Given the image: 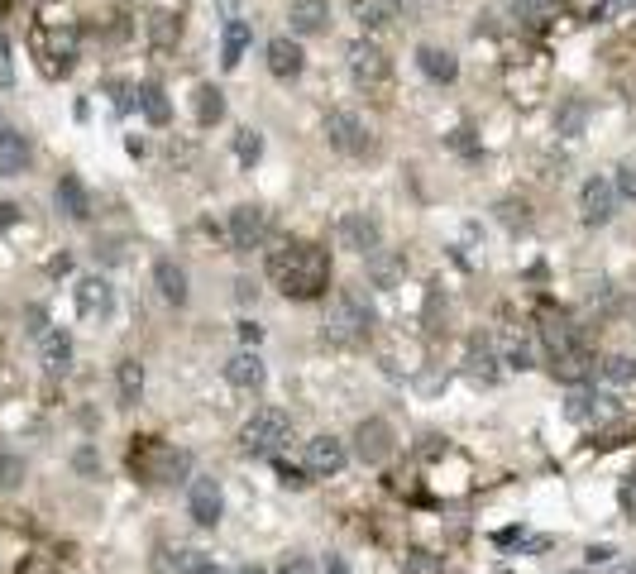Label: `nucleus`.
I'll list each match as a JSON object with an SVG mask.
<instances>
[{
  "instance_id": "nucleus-1",
  "label": "nucleus",
  "mask_w": 636,
  "mask_h": 574,
  "mask_svg": "<svg viewBox=\"0 0 636 574\" xmlns=\"http://www.w3.org/2000/svg\"><path fill=\"white\" fill-rule=\"evenodd\" d=\"M268 273L292 302H316L330 287V254L311 240H292L268 254Z\"/></svg>"
},
{
  "instance_id": "nucleus-2",
  "label": "nucleus",
  "mask_w": 636,
  "mask_h": 574,
  "mask_svg": "<svg viewBox=\"0 0 636 574\" xmlns=\"http://www.w3.org/2000/svg\"><path fill=\"white\" fill-rule=\"evenodd\" d=\"M130 469H134L139 484H177V479L192 469V455L154 441V436H139L130 450Z\"/></svg>"
},
{
  "instance_id": "nucleus-3",
  "label": "nucleus",
  "mask_w": 636,
  "mask_h": 574,
  "mask_svg": "<svg viewBox=\"0 0 636 574\" xmlns=\"http://www.w3.org/2000/svg\"><path fill=\"white\" fill-rule=\"evenodd\" d=\"M369 331H373V307L354 287H340L326 307V335L335 345H359V340H369Z\"/></svg>"
},
{
  "instance_id": "nucleus-4",
  "label": "nucleus",
  "mask_w": 636,
  "mask_h": 574,
  "mask_svg": "<svg viewBox=\"0 0 636 574\" xmlns=\"http://www.w3.org/2000/svg\"><path fill=\"white\" fill-rule=\"evenodd\" d=\"M287 436H292V421H287L283 407H259L254 417L244 421L240 445L249 455H278L287 445Z\"/></svg>"
},
{
  "instance_id": "nucleus-5",
  "label": "nucleus",
  "mask_w": 636,
  "mask_h": 574,
  "mask_svg": "<svg viewBox=\"0 0 636 574\" xmlns=\"http://www.w3.org/2000/svg\"><path fill=\"white\" fill-rule=\"evenodd\" d=\"M388 77H393L388 53L378 44H369V39H359V44L350 48V82L364 91H378V87H388Z\"/></svg>"
},
{
  "instance_id": "nucleus-6",
  "label": "nucleus",
  "mask_w": 636,
  "mask_h": 574,
  "mask_svg": "<svg viewBox=\"0 0 636 574\" xmlns=\"http://www.w3.org/2000/svg\"><path fill=\"white\" fill-rule=\"evenodd\" d=\"M34 48H39V67H44L48 77H63L77 63V29H48V34L39 29Z\"/></svg>"
},
{
  "instance_id": "nucleus-7",
  "label": "nucleus",
  "mask_w": 636,
  "mask_h": 574,
  "mask_svg": "<svg viewBox=\"0 0 636 574\" xmlns=\"http://www.w3.org/2000/svg\"><path fill=\"white\" fill-rule=\"evenodd\" d=\"M345 464H350V445L340 436H311L307 450H302V469L311 479H335Z\"/></svg>"
},
{
  "instance_id": "nucleus-8",
  "label": "nucleus",
  "mask_w": 636,
  "mask_h": 574,
  "mask_svg": "<svg viewBox=\"0 0 636 574\" xmlns=\"http://www.w3.org/2000/svg\"><path fill=\"white\" fill-rule=\"evenodd\" d=\"M326 139H330V149H340V154H369L373 149V134L369 125L359 120L354 111H330L326 115Z\"/></svg>"
},
{
  "instance_id": "nucleus-9",
  "label": "nucleus",
  "mask_w": 636,
  "mask_h": 574,
  "mask_svg": "<svg viewBox=\"0 0 636 574\" xmlns=\"http://www.w3.org/2000/svg\"><path fill=\"white\" fill-rule=\"evenodd\" d=\"M393 450H397V436L383 417H369V421L354 426V455H359L364 464H388L393 460Z\"/></svg>"
},
{
  "instance_id": "nucleus-10",
  "label": "nucleus",
  "mask_w": 636,
  "mask_h": 574,
  "mask_svg": "<svg viewBox=\"0 0 636 574\" xmlns=\"http://www.w3.org/2000/svg\"><path fill=\"white\" fill-rule=\"evenodd\" d=\"M225 230H230V244H235L240 254H249V249H259L268 235V211L254 206V201H244V206L230 211V225H225Z\"/></svg>"
},
{
  "instance_id": "nucleus-11",
  "label": "nucleus",
  "mask_w": 636,
  "mask_h": 574,
  "mask_svg": "<svg viewBox=\"0 0 636 574\" xmlns=\"http://www.w3.org/2000/svg\"><path fill=\"white\" fill-rule=\"evenodd\" d=\"M340 244L345 249H354V254H378L383 249V225H378V216L373 211H350L345 221H340Z\"/></svg>"
},
{
  "instance_id": "nucleus-12",
  "label": "nucleus",
  "mask_w": 636,
  "mask_h": 574,
  "mask_svg": "<svg viewBox=\"0 0 636 574\" xmlns=\"http://www.w3.org/2000/svg\"><path fill=\"white\" fill-rule=\"evenodd\" d=\"M187 512H192V522H197V527H216V522H220V512H225V493H220V484L211 479V474L192 479V488H187Z\"/></svg>"
},
{
  "instance_id": "nucleus-13",
  "label": "nucleus",
  "mask_w": 636,
  "mask_h": 574,
  "mask_svg": "<svg viewBox=\"0 0 636 574\" xmlns=\"http://www.w3.org/2000/svg\"><path fill=\"white\" fill-rule=\"evenodd\" d=\"M613 211H617V187L608 177H589L584 192H579V216H584V225H608Z\"/></svg>"
},
{
  "instance_id": "nucleus-14",
  "label": "nucleus",
  "mask_w": 636,
  "mask_h": 574,
  "mask_svg": "<svg viewBox=\"0 0 636 574\" xmlns=\"http://www.w3.org/2000/svg\"><path fill=\"white\" fill-rule=\"evenodd\" d=\"M541 340H546L550 359H560V354H570L584 345V340H579V326H574L565 311H546V316H541Z\"/></svg>"
},
{
  "instance_id": "nucleus-15",
  "label": "nucleus",
  "mask_w": 636,
  "mask_h": 574,
  "mask_svg": "<svg viewBox=\"0 0 636 574\" xmlns=\"http://www.w3.org/2000/svg\"><path fill=\"white\" fill-rule=\"evenodd\" d=\"M77 311L87 316V321H106L110 311H115V287L106 283V278H82L77 283Z\"/></svg>"
},
{
  "instance_id": "nucleus-16",
  "label": "nucleus",
  "mask_w": 636,
  "mask_h": 574,
  "mask_svg": "<svg viewBox=\"0 0 636 574\" xmlns=\"http://www.w3.org/2000/svg\"><path fill=\"white\" fill-rule=\"evenodd\" d=\"M264 378H268V369H264V359H259V354L240 350V354H230V359H225V383H230V388L259 393V388H264Z\"/></svg>"
},
{
  "instance_id": "nucleus-17",
  "label": "nucleus",
  "mask_w": 636,
  "mask_h": 574,
  "mask_svg": "<svg viewBox=\"0 0 636 574\" xmlns=\"http://www.w3.org/2000/svg\"><path fill=\"white\" fill-rule=\"evenodd\" d=\"M287 20H292V34L316 39V34H326L330 29V0H292Z\"/></svg>"
},
{
  "instance_id": "nucleus-18",
  "label": "nucleus",
  "mask_w": 636,
  "mask_h": 574,
  "mask_svg": "<svg viewBox=\"0 0 636 574\" xmlns=\"http://www.w3.org/2000/svg\"><path fill=\"white\" fill-rule=\"evenodd\" d=\"M53 201H58V211H63L67 221H87V216H91L87 187H82V177H72V173L58 177V187H53Z\"/></svg>"
},
{
  "instance_id": "nucleus-19",
  "label": "nucleus",
  "mask_w": 636,
  "mask_h": 574,
  "mask_svg": "<svg viewBox=\"0 0 636 574\" xmlns=\"http://www.w3.org/2000/svg\"><path fill=\"white\" fill-rule=\"evenodd\" d=\"M417 67L431 77V82H455V77H460V58H455L450 48H436V44L417 48Z\"/></svg>"
},
{
  "instance_id": "nucleus-20",
  "label": "nucleus",
  "mask_w": 636,
  "mask_h": 574,
  "mask_svg": "<svg viewBox=\"0 0 636 574\" xmlns=\"http://www.w3.org/2000/svg\"><path fill=\"white\" fill-rule=\"evenodd\" d=\"M29 168V139L10 125H0V177H15Z\"/></svg>"
},
{
  "instance_id": "nucleus-21",
  "label": "nucleus",
  "mask_w": 636,
  "mask_h": 574,
  "mask_svg": "<svg viewBox=\"0 0 636 574\" xmlns=\"http://www.w3.org/2000/svg\"><path fill=\"white\" fill-rule=\"evenodd\" d=\"M268 72H273V77H283V82H292V77H297V72H302V48L292 44V39H268Z\"/></svg>"
},
{
  "instance_id": "nucleus-22",
  "label": "nucleus",
  "mask_w": 636,
  "mask_h": 574,
  "mask_svg": "<svg viewBox=\"0 0 636 574\" xmlns=\"http://www.w3.org/2000/svg\"><path fill=\"white\" fill-rule=\"evenodd\" d=\"M154 283H158V292H163V302H173V307L187 302V273H182L177 259H158V264H154Z\"/></svg>"
},
{
  "instance_id": "nucleus-23",
  "label": "nucleus",
  "mask_w": 636,
  "mask_h": 574,
  "mask_svg": "<svg viewBox=\"0 0 636 574\" xmlns=\"http://www.w3.org/2000/svg\"><path fill=\"white\" fill-rule=\"evenodd\" d=\"M39 354H44L48 374H67V364H72V335H67V331L39 335Z\"/></svg>"
},
{
  "instance_id": "nucleus-24",
  "label": "nucleus",
  "mask_w": 636,
  "mask_h": 574,
  "mask_svg": "<svg viewBox=\"0 0 636 574\" xmlns=\"http://www.w3.org/2000/svg\"><path fill=\"white\" fill-rule=\"evenodd\" d=\"M593 106L584 101V96H570V101H560V111H555V130L565 134V139H579L584 134V125H589Z\"/></svg>"
},
{
  "instance_id": "nucleus-25",
  "label": "nucleus",
  "mask_w": 636,
  "mask_h": 574,
  "mask_svg": "<svg viewBox=\"0 0 636 574\" xmlns=\"http://www.w3.org/2000/svg\"><path fill=\"white\" fill-rule=\"evenodd\" d=\"M115 388H120V402L134 407L139 393H144V364H139V359H120V364H115Z\"/></svg>"
},
{
  "instance_id": "nucleus-26",
  "label": "nucleus",
  "mask_w": 636,
  "mask_h": 574,
  "mask_svg": "<svg viewBox=\"0 0 636 574\" xmlns=\"http://www.w3.org/2000/svg\"><path fill=\"white\" fill-rule=\"evenodd\" d=\"M464 369H469V378H479V383H493L498 378V354H493V345L488 340H474L469 345V359H464Z\"/></svg>"
},
{
  "instance_id": "nucleus-27",
  "label": "nucleus",
  "mask_w": 636,
  "mask_h": 574,
  "mask_svg": "<svg viewBox=\"0 0 636 574\" xmlns=\"http://www.w3.org/2000/svg\"><path fill=\"white\" fill-rule=\"evenodd\" d=\"M512 15L522 24H550L565 15V0H512Z\"/></svg>"
},
{
  "instance_id": "nucleus-28",
  "label": "nucleus",
  "mask_w": 636,
  "mask_h": 574,
  "mask_svg": "<svg viewBox=\"0 0 636 574\" xmlns=\"http://www.w3.org/2000/svg\"><path fill=\"white\" fill-rule=\"evenodd\" d=\"M550 364H555V374L565 378V383H584L593 369V354H589V345H579V350L560 354V359H550Z\"/></svg>"
},
{
  "instance_id": "nucleus-29",
  "label": "nucleus",
  "mask_w": 636,
  "mask_h": 574,
  "mask_svg": "<svg viewBox=\"0 0 636 574\" xmlns=\"http://www.w3.org/2000/svg\"><path fill=\"white\" fill-rule=\"evenodd\" d=\"M244 48H249V24L230 20V24H225V44H220V63L240 67L244 63Z\"/></svg>"
},
{
  "instance_id": "nucleus-30",
  "label": "nucleus",
  "mask_w": 636,
  "mask_h": 574,
  "mask_svg": "<svg viewBox=\"0 0 636 574\" xmlns=\"http://www.w3.org/2000/svg\"><path fill=\"white\" fill-rule=\"evenodd\" d=\"M369 273H373V283H378V287H397V278L407 273V259L378 249V254H369Z\"/></svg>"
},
{
  "instance_id": "nucleus-31",
  "label": "nucleus",
  "mask_w": 636,
  "mask_h": 574,
  "mask_svg": "<svg viewBox=\"0 0 636 574\" xmlns=\"http://www.w3.org/2000/svg\"><path fill=\"white\" fill-rule=\"evenodd\" d=\"M177 34H182V20H177L173 10H154L149 15V39H154V48H173Z\"/></svg>"
},
{
  "instance_id": "nucleus-32",
  "label": "nucleus",
  "mask_w": 636,
  "mask_h": 574,
  "mask_svg": "<svg viewBox=\"0 0 636 574\" xmlns=\"http://www.w3.org/2000/svg\"><path fill=\"white\" fill-rule=\"evenodd\" d=\"M139 106H144V115H149L154 125H168V120H173V106H168V91L158 87V82H149V87H139Z\"/></svg>"
},
{
  "instance_id": "nucleus-33",
  "label": "nucleus",
  "mask_w": 636,
  "mask_h": 574,
  "mask_svg": "<svg viewBox=\"0 0 636 574\" xmlns=\"http://www.w3.org/2000/svg\"><path fill=\"white\" fill-rule=\"evenodd\" d=\"M603 378L617 383V388L636 383V359H632V354H608V359H603Z\"/></svg>"
},
{
  "instance_id": "nucleus-34",
  "label": "nucleus",
  "mask_w": 636,
  "mask_h": 574,
  "mask_svg": "<svg viewBox=\"0 0 636 574\" xmlns=\"http://www.w3.org/2000/svg\"><path fill=\"white\" fill-rule=\"evenodd\" d=\"M220 115H225V101H220V91L216 87H197V125H216Z\"/></svg>"
},
{
  "instance_id": "nucleus-35",
  "label": "nucleus",
  "mask_w": 636,
  "mask_h": 574,
  "mask_svg": "<svg viewBox=\"0 0 636 574\" xmlns=\"http://www.w3.org/2000/svg\"><path fill=\"white\" fill-rule=\"evenodd\" d=\"M565 417H570V421H589V417H598V398H593L589 388H574L570 398H565Z\"/></svg>"
},
{
  "instance_id": "nucleus-36",
  "label": "nucleus",
  "mask_w": 636,
  "mask_h": 574,
  "mask_svg": "<svg viewBox=\"0 0 636 574\" xmlns=\"http://www.w3.org/2000/svg\"><path fill=\"white\" fill-rule=\"evenodd\" d=\"M402 570H407V574H445V560H440V555H431V551H412Z\"/></svg>"
},
{
  "instance_id": "nucleus-37",
  "label": "nucleus",
  "mask_w": 636,
  "mask_h": 574,
  "mask_svg": "<svg viewBox=\"0 0 636 574\" xmlns=\"http://www.w3.org/2000/svg\"><path fill=\"white\" fill-rule=\"evenodd\" d=\"M235 154H240V163H259V154H264V139L254 130H240L235 134Z\"/></svg>"
},
{
  "instance_id": "nucleus-38",
  "label": "nucleus",
  "mask_w": 636,
  "mask_h": 574,
  "mask_svg": "<svg viewBox=\"0 0 636 574\" xmlns=\"http://www.w3.org/2000/svg\"><path fill=\"white\" fill-rule=\"evenodd\" d=\"M354 15H359L364 29H383V24H388V15H383V5H378V0H354Z\"/></svg>"
},
{
  "instance_id": "nucleus-39",
  "label": "nucleus",
  "mask_w": 636,
  "mask_h": 574,
  "mask_svg": "<svg viewBox=\"0 0 636 574\" xmlns=\"http://www.w3.org/2000/svg\"><path fill=\"white\" fill-rule=\"evenodd\" d=\"M20 479H24V460L10 455V450H0V488H15Z\"/></svg>"
},
{
  "instance_id": "nucleus-40",
  "label": "nucleus",
  "mask_w": 636,
  "mask_h": 574,
  "mask_svg": "<svg viewBox=\"0 0 636 574\" xmlns=\"http://www.w3.org/2000/svg\"><path fill=\"white\" fill-rule=\"evenodd\" d=\"M613 187H617V197H627V201H636V158H627L622 168H617V177H613Z\"/></svg>"
},
{
  "instance_id": "nucleus-41",
  "label": "nucleus",
  "mask_w": 636,
  "mask_h": 574,
  "mask_svg": "<svg viewBox=\"0 0 636 574\" xmlns=\"http://www.w3.org/2000/svg\"><path fill=\"white\" fill-rule=\"evenodd\" d=\"M15 574H58V560H53V555H44V551H34V555H24Z\"/></svg>"
},
{
  "instance_id": "nucleus-42",
  "label": "nucleus",
  "mask_w": 636,
  "mask_h": 574,
  "mask_svg": "<svg viewBox=\"0 0 636 574\" xmlns=\"http://www.w3.org/2000/svg\"><path fill=\"white\" fill-rule=\"evenodd\" d=\"M498 216H503L507 225H527L531 216H527V201H522V206H517V201H503V206H498Z\"/></svg>"
},
{
  "instance_id": "nucleus-43",
  "label": "nucleus",
  "mask_w": 636,
  "mask_h": 574,
  "mask_svg": "<svg viewBox=\"0 0 636 574\" xmlns=\"http://www.w3.org/2000/svg\"><path fill=\"white\" fill-rule=\"evenodd\" d=\"M278 574H316V565H311L307 555H287L283 565H278Z\"/></svg>"
},
{
  "instance_id": "nucleus-44",
  "label": "nucleus",
  "mask_w": 636,
  "mask_h": 574,
  "mask_svg": "<svg viewBox=\"0 0 636 574\" xmlns=\"http://www.w3.org/2000/svg\"><path fill=\"white\" fill-rule=\"evenodd\" d=\"M278 474H283L287 488H302V484H307V479H302V469H292V464H283V460H278Z\"/></svg>"
},
{
  "instance_id": "nucleus-45",
  "label": "nucleus",
  "mask_w": 636,
  "mask_h": 574,
  "mask_svg": "<svg viewBox=\"0 0 636 574\" xmlns=\"http://www.w3.org/2000/svg\"><path fill=\"white\" fill-rule=\"evenodd\" d=\"M187 574H225V570H220V565L211 560V555H197V560H192V570H187Z\"/></svg>"
},
{
  "instance_id": "nucleus-46",
  "label": "nucleus",
  "mask_w": 636,
  "mask_h": 574,
  "mask_svg": "<svg viewBox=\"0 0 636 574\" xmlns=\"http://www.w3.org/2000/svg\"><path fill=\"white\" fill-rule=\"evenodd\" d=\"M613 546H593V551H589V565H613Z\"/></svg>"
},
{
  "instance_id": "nucleus-47",
  "label": "nucleus",
  "mask_w": 636,
  "mask_h": 574,
  "mask_svg": "<svg viewBox=\"0 0 636 574\" xmlns=\"http://www.w3.org/2000/svg\"><path fill=\"white\" fill-rule=\"evenodd\" d=\"M326 574H350V570H345V560H340V555H330V565H326Z\"/></svg>"
},
{
  "instance_id": "nucleus-48",
  "label": "nucleus",
  "mask_w": 636,
  "mask_h": 574,
  "mask_svg": "<svg viewBox=\"0 0 636 574\" xmlns=\"http://www.w3.org/2000/svg\"><path fill=\"white\" fill-rule=\"evenodd\" d=\"M15 221V206H0V225H10Z\"/></svg>"
},
{
  "instance_id": "nucleus-49",
  "label": "nucleus",
  "mask_w": 636,
  "mask_h": 574,
  "mask_svg": "<svg viewBox=\"0 0 636 574\" xmlns=\"http://www.w3.org/2000/svg\"><path fill=\"white\" fill-rule=\"evenodd\" d=\"M235 574H264V565H240Z\"/></svg>"
},
{
  "instance_id": "nucleus-50",
  "label": "nucleus",
  "mask_w": 636,
  "mask_h": 574,
  "mask_svg": "<svg viewBox=\"0 0 636 574\" xmlns=\"http://www.w3.org/2000/svg\"><path fill=\"white\" fill-rule=\"evenodd\" d=\"M613 574H632V565H617V570Z\"/></svg>"
},
{
  "instance_id": "nucleus-51",
  "label": "nucleus",
  "mask_w": 636,
  "mask_h": 574,
  "mask_svg": "<svg viewBox=\"0 0 636 574\" xmlns=\"http://www.w3.org/2000/svg\"><path fill=\"white\" fill-rule=\"evenodd\" d=\"M0 5H20V0H0Z\"/></svg>"
},
{
  "instance_id": "nucleus-52",
  "label": "nucleus",
  "mask_w": 636,
  "mask_h": 574,
  "mask_svg": "<svg viewBox=\"0 0 636 574\" xmlns=\"http://www.w3.org/2000/svg\"><path fill=\"white\" fill-rule=\"evenodd\" d=\"M397 5H412V0H397Z\"/></svg>"
},
{
  "instance_id": "nucleus-53",
  "label": "nucleus",
  "mask_w": 636,
  "mask_h": 574,
  "mask_svg": "<svg viewBox=\"0 0 636 574\" xmlns=\"http://www.w3.org/2000/svg\"><path fill=\"white\" fill-rule=\"evenodd\" d=\"M570 574H584V570H570Z\"/></svg>"
},
{
  "instance_id": "nucleus-54",
  "label": "nucleus",
  "mask_w": 636,
  "mask_h": 574,
  "mask_svg": "<svg viewBox=\"0 0 636 574\" xmlns=\"http://www.w3.org/2000/svg\"><path fill=\"white\" fill-rule=\"evenodd\" d=\"M632 484H636V474H632Z\"/></svg>"
}]
</instances>
